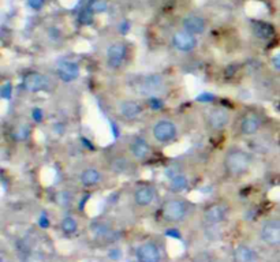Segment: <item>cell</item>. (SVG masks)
Returning a JSON list of instances; mask_svg holds the SVG:
<instances>
[{
  "label": "cell",
  "instance_id": "cell-1",
  "mask_svg": "<svg viewBox=\"0 0 280 262\" xmlns=\"http://www.w3.org/2000/svg\"><path fill=\"white\" fill-rule=\"evenodd\" d=\"M250 164H251V158L249 153H246L242 149H233L227 153V156L224 158V168L226 172L230 176H242L243 173L249 171Z\"/></svg>",
  "mask_w": 280,
  "mask_h": 262
},
{
  "label": "cell",
  "instance_id": "cell-2",
  "mask_svg": "<svg viewBox=\"0 0 280 262\" xmlns=\"http://www.w3.org/2000/svg\"><path fill=\"white\" fill-rule=\"evenodd\" d=\"M187 215V205L182 200H168L161 206V216L168 223H181Z\"/></svg>",
  "mask_w": 280,
  "mask_h": 262
},
{
  "label": "cell",
  "instance_id": "cell-3",
  "mask_svg": "<svg viewBox=\"0 0 280 262\" xmlns=\"http://www.w3.org/2000/svg\"><path fill=\"white\" fill-rule=\"evenodd\" d=\"M260 238L265 245L271 247L280 246V221L279 220H269L266 221L260 230Z\"/></svg>",
  "mask_w": 280,
  "mask_h": 262
},
{
  "label": "cell",
  "instance_id": "cell-4",
  "mask_svg": "<svg viewBox=\"0 0 280 262\" xmlns=\"http://www.w3.org/2000/svg\"><path fill=\"white\" fill-rule=\"evenodd\" d=\"M176 134H178V128L170 120H160L153 126V137L156 141L161 143L171 142L176 138Z\"/></svg>",
  "mask_w": 280,
  "mask_h": 262
},
{
  "label": "cell",
  "instance_id": "cell-5",
  "mask_svg": "<svg viewBox=\"0 0 280 262\" xmlns=\"http://www.w3.org/2000/svg\"><path fill=\"white\" fill-rule=\"evenodd\" d=\"M22 86L26 92H31V93L44 92L49 88V79L47 75L41 73H29L28 75H25Z\"/></svg>",
  "mask_w": 280,
  "mask_h": 262
},
{
  "label": "cell",
  "instance_id": "cell-6",
  "mask_svg": "<svg viewBox=\"0 0 280 262\" xmlns=\"http://www.w3.org/2000/svg\"><path fill=\"white\" fill-rule=\"evenodd\" d=\"M127 55V48L122 43H114L107 49V66L112 70L119 68L123 64Z\"/></svg>",
  "mask_w": 280,
  "mask_h": 262
},
{
  "label": "cell",
  "instance_id": "cell-7",
  "mask_svg": "<svg viewBox=\"0 0 280 262\" xmlns=\"http://www.w3.org/2000/svg\"><path fill=\"white\" fill-rule=\"evenodd\" d=\"M172 46L176 48L181 52H190L197 46V38L194 34H191L186 30L182 31H176L172 38H171Z\"/></svg>",
  "mask_w": 280,
  "mask_h": 262
},
{
  "label": "cell",
  "instance_id": "cell-8",
  "mask_svg": "<svg viewBox=\"0 0 280 262\" xmlns=\"http://www.w3.org/2000/svg\"><path fill=\"white\" fill-rule=\"evenodd\" d=\"M137 260L138 262H160L161 254L159 247L152 242L142 243L137 248Z\"/></svg>",
  "mask_w": 280,
  "mask_h": 262
},
{
  "label": "cell",
  "instance_id": "cell-9",
  "mask_svg": "<svg viewBox=\"0 0 280 262\" xmlns=\"http://www.w3.org/2000/svg\"><path fill=\"white\" fill-rule=\"evenodd\" d=\"M206 122H208L209 127L213 130H223L230 122V113L223 108H216L208 113Z\"/></svg>",
  "mask_w": 280,
  "mask_h": 262
},
{
  "label": "cell",
  "instance_id": "cell-10",
  "mask_svg": "<svg viewBox=\"0 0 280 262\" xmlns=\"http://www.w3.org/2000/svg\"><path fill=\"white\" fill-rule=\"evenodd\" d=\"M58 77L61 78L63 82H73L79 77V66L76 62L66 60L59 64L58 67Z\"/></svg>",
  "mask_w": 280,
  "mask_h": 262
},
{
  "label": "cell",
  "instance_id": "cell-11",
  "mask_svg": "<svg viewBox=\"0 0 280 262\" xmlns=\"http://www.w3.org/2000/svg\"><path fill=\"white\" fill-rule=\"evenodd\" d=\"M163 86H164V82H163V78L160 75H148V77H145L144 79H142L141 93L153 97L156 93H159Z\"/></svg>",
  "mask_w": 280,
  "mask_h": 262
},
{
  "label": "cell",
  "instance_id": "cell-12",
  "mask_svg": "<svg viewBox=\"0 0 280 262\" xmlns=\"http://www.w3.org/2000/svg\"><path fill=\"white\" fill-rule=\"evenodd\" d=\"M183 30L189 31L194 36H198V34H202L205 31V28H206V22L202 16H198V15H189L183 19Z\"/></svg>",
  "mask_w": 280,
  "mask_h": 262
},
{
  "label": "cell",
  "instance_id": "cell-13",
  "mask_svg": "<svg viewBox=\"0 0 280 262\" xmlns=\"http://www.w3.org/2000/svg\"><path fill=\"white\" fill-rule=\"evenodd\" d=\"M144 111L142 105L134 100H126L119 104V113L126 119H136Z\"/></svg>",
  "mask_w": 280,
  "mask_h": 262
},
{
  "label": "cell",
  "instance_id": "cell-14",
  "mask_svg": "<svg viewBox=\"0 0 280 262\" xmlns=\"http://www.w3.org/2000/svg\"><path fill=\"white\" fill-rule=\"evenodd\" d=\"M226 216H227V209L219 203L211 205L204 212V218L208 224H219L226 218Z\"/></svg>",
  "mask_w": 280,
  "mask_h": 262
},
{
  "label": "cell",
  "instance_id": "cell-15",
  "mask_svg": "<svg viewBox=\"0 0 280 262\" xmlns=\"http://www.w3.org/2000/svg\"><path fill=\"white\" fill-rule=\"evenodd\" d=\"M261 127V119L256 113H248L243 116L241 122V133L243 135H254L257 134L258 130Z\"/></svg>",
  "mask_w": 280,
  "mask_h": 262
},
{
  "label": "cell",
  "instance_id": "cell-16",
  "mask_svg": "<svg viewBox=\"0 0 280 262\" xmlns=\"http://www.w3.org/2000/svg\"><path fill=\"white\" fill-rule=\"evenodd\" d=\"M130 152L137 160H145L151 153V146L144 138L137 137V138H134V141L130 143Z\"/></svg>",
  "mask_w": 280,
  "mask_h": 262
},
{
  "label": "cell",
  "instance_id": "cell-17",
  "mask_svg": "<svg viewBox=\"0 0 280 262\" xmlns=\"http://www.w3.org/2000/svg\"><path fill=\"white\" fill-rule=\"evenodd\" d=\"M155 200V190L151 186H140L134 193V201L138 206L145 208Z\"/></svg>",
  "mask_w": 280,
  "mask_h": 262
},
{
  "label": "cell",
  "instance_id": "cell-18",
  "mask_svg": "<svg viewBox=\"0 0 280 262\" xmlns=\"http://www.w3.org/2000/svg\"><path fill=\"white\" fill-rule=\"evenodd\" d=\"M257 260L256 251L249 246H238L234 251L235 262H254Z\"/></svg>",
  "mask_w": 280,
  "mask_h": 262
},
{
  "label": "cell",
  "instance_id": "cell-19",
  "mask_svg": "<svg viewBox=\"0 0 280 262\" xmlns=\"http://www.w3.org/2000/svg\"><path fill=\"white\" fill-rule=\"evenodd\" d=\"M101 182V173L94 168H86L81 173V183L85 187H93Z\"/></svg>",
  "mask_w": 280,
  "mask_h": 262
},
{
  "label": "cell",
  "instance_id": "cell-20",
  "mask_svg": "<svg viewBox=\"0 0 280 262\" xmlns=\"http://www.w3.org/2000/svg\"><path fill=\"white\" fill-rule=\"evenodd\" d=\"M253 30H254V34L263 40H268V38L273 37V34H275V29H273L272 25L264 22V21H257V22L253 23Z\"/></svg>",
  "mask_w": 280,
  "mask_h": 262
},
{
  "label": "cell",
  "instance_id": "cell-21",
  "mask_svg": "<svg viewBox=\"0 0 280 262\" xmlns=\"http://www.w3.org/2000/svg\"><path fill=\"white\" fill-rule=\"evenodd\" d=\"M189 186V180L186 178V175L179 173L174 176L172 179H170V191L171 193H181L183 190H186Z\"/></svg>",
  "mask_w": 280,
  "mask_h": 262
},
{
  "label": "cell",
  "instance_id": "cell-22",
  "mask_svg": "<svg viewBox=\"0 0 280 262\" xmlns=\"http://www.w3.org/2000/svg\"><path fill=\"white\" fill-rule=\"evenodd\" d=\"M61 228L62 231L66 233V235H73V233H76L77 230H78V223H77L73 217L67 216V217H64L62 220Z\"/></svg>",
  "mask_w": 280,
  "mask_h": 262
},
{
  "label": "cell",
  "instance_id": "cell-23",
  "mask_svg": "<svg viewBox=\"0 0 280 262\" xmlns=\"http://www.w3.org/2000/svg\"><path fill=\"white\" fill-rule=\"evenodd\" d=\"M88 8H91L94 14H101V13H106L108 4L106 0H91L88 3Z\"/></svg>",
  "mask_w": 280,
  "mask_h": 262
},
{
  "label": "cell",
  "instance_id": "cell-24",
  "mask_svg": "<svg viewBox=\"0 0 280 262\" xmlns=\"http://www.w3.org/2000/svg\"><path fill=\"white\" fill-rule=\"evenodd\" d=\"M79 22L82 25H92L93 19H94V13L92 11L91 8H83L82 11L79 13V16H78Z\"/></svg>",
  "mask_w": 280,
  "mask_h": 262
},
{
  "label": "cell",
  "instance_id": "cell-25",
  "mask_svg": "<svg viewBox=\"0 0 280 262\" xmlns=\"http://www.w3.org/2000/svg\"><path fill=\"white\" fill-rule=\"evenodd\" d=\"M55 201L59 203L61 206H64V205H68L70 201H71V194L68 191H59L56 197H55Z\"/></svg>",
  "mask_w": 280,
  "mask_h": 262
},
{
  "label": "cell",
  "instance_id": "cell-26",
  "mask_svg": "<svg viewBox=\"0 0 280 262\" xmlns=\"http://www.w3.org/2000/svg\"><path fill=\"white\" fill-rule=\"evenodd\" d=\"M126 167H127V161H126L124 158H116V160H115L114 168L118 172H123Z\"/></svg>",
  "mask_w": 280,
  "mask_h": 262
},
{
  "label": "cell",
  "instance_id": "cell-27",
  "mask_svg": "<svg viewBox=\"0 0 280 262\" xmlns=\"http://www.w3.org/2000/svg\"><path fill=\"white\" fill-rule=\"evenodd\" d=\"M28 4L33 10H41L46 4V0H28Z\"/></svg>",
  "mask_w": 280,
  "mask_h": 262
},
{
  "label": "cell",
  "instance_id": "cell-28",
  "mask_svg": "<svg viewBox=\"0 0 280 262\" xmlns=\"http://www.w3.org/2000/svg\"><path fill=\"white\" fill-rule=\"evenodd\" d=\"M149 105H151V108H153L155 111H159L160 108L163 107V101L157 97H149Z\"/></svg>",
  "mask_w": 280,
  "mask_h": 262
},
{
  "label": "cell",
  "instance_id": "cell-29",
  "mask_svg": "<svg viewBox=\"0 0 280 262\" xmlns=\"http://www.w3.org/2000/svg\"><path fill=\"white\" fill-rule=\"evenodd\" d=\"M43 111L40 109V108H34L33 111H31V118L36 120V122H41V119H43Z\"/></svg>",
  "mask_w": 280,
  "mask_h": 262
},
{
  "label": "cell",
  "instance_id": "cell-30",
  "mask_svg": "<svg viewBox=\"0 0 280 262\" xmlns=\"http://www.w3.org/2000/svg\"><path fill=\"white\" fill-rule=\"evenodd\" d=\"M271 63H272V67L275 68V70L280 71V55H275L272 60H271Z\"/></svg>",
  "mask_w": 280,
  "mask_h": 262
},
{
  "label": "cell",
  "instance_id": "cell-31",
  "mask_svg": "<svg viewBox=\"0 0 280 262\" xmlns=\"http://www.w3.org/2000/svg\"><path fill=\"white\" fill-rule=\"evenodd\" d=\"M8 86L6 85V86H3V92H1V96L4 98H7L8 96H10V93H11V89H7Z\"/></svg>",
  "mask_w": 280,
  "mask_h": 262
},
{
  "label": "cell",
  "instance_id": "cell-32",
  "mask_svg": "<svg viewBox=\"0 0 280 262\" xmlns=\"http://www.w3.org/2000/svg\"><path fill=\"white\" fill-rule=\"evenodd\" d=\"M167 235H171V236H175V238H181V235L178 233V231H174V230H170Z\"/></svg>",
  "mask_w": 280,
  "mask_h": 262
},
{
  "label": "cell",
  "instance_id": "cell-33",
  "mask_svg": "<svg viewBox=\"0 0 280 262\" xmlns=\"http://www.w3.org/2000/svg\"><path fill=\"white\" fill-rule=\"evenodd\" d=\"M127 29H129V23L124 22V23H123V26H122V31H123V34H126V31H127Z\"/></svg>",
  "mask_w": 280,
  "mask_h": 262
}]
</instances>
